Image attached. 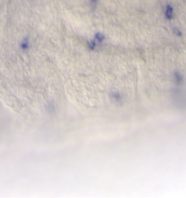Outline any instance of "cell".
<instances>
[{
  "label": "cell",
  "mask_w": 186,
  "mask_h": 198,
  "mask_svg": "<svg viewBox=\"0 0 186 198\" xmlns=\"http://www.w3.org/2000/svg\"><path fill=\"white\" fill-rule=\"evenodd\" d=\"M174 15V9L171 5L167 6L165 10V16L168 20H171Z\"/></svg>",
  "instance_id": "obj_1"
},
{
  "label": "cell",
  "mask_w": 186,
  "mask_h": 198,
  "mask_svg": "<svg viewBox=\"0 0 186 198\" xmlns=\"http://www.w3.org/2000/svg\"><path fill=\"white\" fill-rule=\"evenodd\" d=\"M94 39L96 41L97 44H102L105 39V36L100 32H97L95 35Z\"/></svg>",
  "instance_id": "obj_4"
},
{
  "label": "cell",
  "mask_w": 186,
  "mask_h": 198,
  "mask_svg": "<svg viewBox=\"0 0 186 198\" xmlns=\"http://www.w3.org/2000/svg\"><path fill=\"white\" fill-rule=\"evenodd\" d=\"M174 80L177 85H181L183 81V77L179 72H175L174 73Z\"/></svg>",
  "instance_id": "obj_3"
},
{
  "label": "cell",
  "mask_w": 186,
  "mask_h": 198,
  "mask_svg": "<svg viewBox=\"0 0 186 198\" xmlns=\"http://www.w3.org/2000/svg\"><path fill=\"white\" fill-rule=\"evenodd\" d=\"M111 97L116 102H121L122 100V97L118 92H113L111 94Z\"/></svg>",
  "instance_id": "obj_5"
},
{
  "label": "cell",
  "mask_w": 186,
  "mask_h": 198,
  "mask_svg": "<svg viewBox=\"0 0 186 198\" xmlns=\"http://www.w3.org/2000/svg\"><path fill=\"white\" fill-rule=\"evenodd\" d=\"M99 1L98 0H90V6L92 9H95L98 5Z\"/></svg>",
  "instance_id": "obj_7"
},
{
  "label": "cell",
  "mask_w": 186,
  "mask_h": 198,
  "mask_svg": "<svg viewBox=\"0 0 186 198\" xmlns=\"http://www.w3.org/2000/svg\"><path fill=\"white\" fill-rule=\"evenodd\" d=\"M97 43L96 42V41L93 39H92L90 41H89V43H88V46H89V48L91 50H94L95 49V48L97 47Z\"/></svg>",
  "instance_id": "obj_6"
},
{
  "label": "cell",
  "mask_w": 186,
  "mask_h": 198,
  "mask_svg": "<svg viewBox=\"0 0 186 198\" xmlns=\"http://www.w3.org/2000/svg\"><path fill=\"white\" fill-rule=\"evenodd\" d=\"M173 32L174 33V34L176 35V36H178V37H181L182 36V33L181 31L177 28L176 27H175L173 29Z\"/></svg>",
  "instance_id": "obj_8"
},
{
  "label": "cell",
  "mask_w": 186,
  "mask_h": 198,
  "mask_svg": "<svg viewBox=\"0 0 186 198\" xmlns=\"http://www.w3.org/2000/svg\"><path fill=\"white\" fill-rule=\"evenodd\" d=\"M20 48L23 50L26 51L30 48V42L27 37L24 38L20 44Z\"/></svg>",
  "instance_id": "obj_2"
}]
</instances>
